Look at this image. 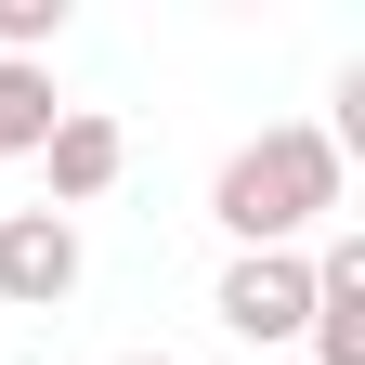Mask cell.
I'll use <instances>...</instances> for the list:
<instances>
[{
  "label": "cell",
  "mask_w": 365,
  "mask_h": 365,
  "mask_svg": "<svg viewBox=\"0 0 365 365\" xmlns=\"http://www.w3.org/2000/svg\"><path fill=\"white\" fill-rule=\"evenodd\" d=\"M327 209H339V130H313V118H274L209 170V222L235 248H300Z\"/></svg>",
  "instance_id": "obj_1"
},
{
  "label": "cell",
  "mask_w": 365,
  "mask_h": 365,
  "mask_svg": "<svg viewBox=\"0 0 365 365\" xmlns=\"http://www.w3.org/2000/svg\"><path fill=\"white\" fill-rule=\"evenodd\" d=\"M209 313H222L248 352L300 339V327H313V261H300V248H235V261H222V287H209Z\"/></svg>",
  "instance_id": "obj_2"
},
{
  "label": "cell",
  "mask_w": 365,
  "mask_h": 365,
  "mask_svg": "<svg viewBox=\"0 0 365 365\" xmlns=\"http://www.w3.org/2000/svg\"><path fill=\"white\" fill-rule=\"evenodd\" d=\"M0 300L14 313L78 300V222L66 209H0Z\"/></svg>",
  "instance_id": "obj_3"
},
{
  "label": "cell",
  "mask_w": 365,
  "mask_h": 365,
  "mask_svg": "<svg viewBox=\"0 0 365 365\" xmlns=\"http://www.w3.org/2000/svg\"><path fill=\"white\" fill-rule=\"evenodd\" d=\"M39 170H53V209L78 222L91 196H118V170H130V130H118L105 105H66L53 130H39Z\"/></svg>",
  "instance_id": "obj_4"
},
{
  "label": "cell",
  "mask_w": 365,
  "mask_h": 365,
  "mask_svg": "<svg viewBox=\"0 0 365 365\" xmlns=\"http://www.w3.org/2000/svg\"><path fill=\"white\" fill-rule=\"evenodd\" d=\"M53 66H0V157H39V130H53Z\"/></svg>",
  "instance_id": "obj_5"
},
{
  "label": "cell",
  "mask_w": 365,
  "mask_h": 365,
  "mask_svg": "<svg viewBox=\"0 0 365 365\" xmlns=\"http://www.w3.org/2000/svg\"><path fill=\"white\" fill-rule=\"evenodd\" d=\"M66 39V0H0V66H39Z\"/></svg>",
  "instance_id": "obj_6"
},
{
  "label": "cell",
  "mask_w": 365,
  "mask_h": 365,
  "mask_svg": "<svg viewBox=\"0 0 365 365\" xmlns=\"http://www.w3.org/2000/svg\"><path fill=\"white\" fill-rule=\"evenodd\" d=\"M118 365H182V352H118Z\"/></svg>",
  "instance_id": "obj_7"
}]
</instances>
